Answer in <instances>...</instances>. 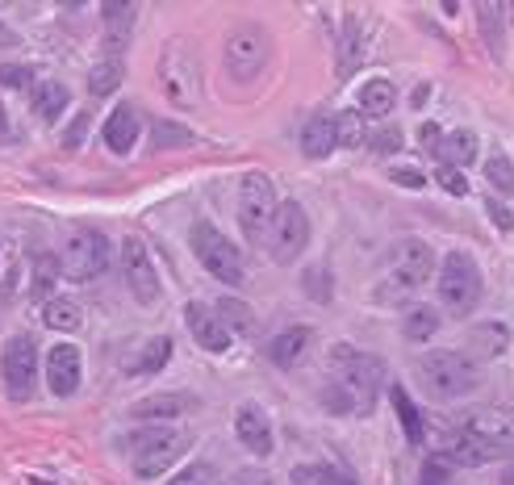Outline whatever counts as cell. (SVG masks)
I'll return each mask as SVG.
<instances>
[{
  "mask_svg": "<svg viewBox=\"0 0 514 485\" xmlns=\"http://www.w3.org/2000/svg\"><path fill=\"white\" fill-rule=\"evenodd\" d=\"M326 368H331V385H326L322 402L335 414H372L385 381V364L368 352H356L352 343H335Z\"/></svg>",
  "mask_w": 514,
  "mask_h": 485,
  "instance_id": "1",
  "label": "cell"
},
{
  "mask_svg": "<svg viewBox=\"0 0 514 485\" xmlns=\"http://www.w3.org/2000/svg\"><path fill=\"white\" fill-rule=\"evenodd\" d=\"M418 381H423V389L435 402H456V398H469L481 385V368L469 352L439 348L418 360Z\"/></svg>",
  "mask_w": 514,
  "mask_h": 485,
  "instance_id": "2",
  "label": "cell"
},
{
  "mask_svg": "<svg viewBox=\"0 0 514 485\" xmlns=\"http://www.w3.org/2000/svg\"><path fill=\"white\" fill-rule=\"evenodd\" d=\"M435 272V247L418 235H406L393 243V260H389V276L381 285V302H402V297L418 293Z\"/></svg>",
  "mask_w": 514,
  "mask_h": 485,
  "instance_id": "3",
  "label": "cell"
},
{
  "mask_svg": "<svg viewBox=\"0 0 514 485\" xmlns=\"http://www.w3.org/2000/svg\"><path fill=\"white\" fill-rule=\"evenodd\" d=\"M109 256H113V247L109 239L101 235V230H92V226H72L63 235L59 243V272L67 276V281H97V276L109 268Z\"/></svg>",
  "mask_w": 514,
  "mask_h": 485,
  "instance_id": "4",
  "label": "cell"
},
{
  "mask_svg": "<svg viewBox=\"0 0 514 485\" xmlns=\"http://www.w3.org/2000/svg\"><path fill=\"white\" fill-rule=\"evenodd\" d=\"M189 448V435L180 427H143L130 435V465L138 477H163Z\"/></svg>",
  "mask_w": 514,
  "mask_h": 485,
  "instance_id": "5",
  "label": "cell"
},
{
  "mask_svg": "<svg viewBox=\"0 0 514 485\" xmlns=\"http://www.w3.org/2000/svg\"><path fill=\"white\" fill-rule=\"evenodd\" d=\"M159 84H163V97H168L176 109H193L201 101V59L184 38L168 42V51H163Z\"/></svg>",
  "mask_w": 514,
  "mask_h": 485,
  "instance_id": "6",
  "label": "cell"
},
{
  "mask_svg": "<svg viewBox=\"0 0 514 485\" xmlns=\"http://www.w3.org/2000/svg\"><path fill=\"white\" fill-rule=\"evenodd\" d=\"M485 293V281H481V268L469 251H448L443 256V268H439V302L443 310L452 314H473L477 302Z\"/></svg>",
  "mask_w": 514,
  "mask_h": 485,
  "instance_id": "7",
  "label": "cell"
},
{
  "mask_svg": "<svg viewBox=\"0 0 514 485\" xmlns=\"http://www.w3.org/2000/svg\"><path fill=\"white\" fill-rule=\"evenodd\" d=\"M189 243H193L197 260L205 264V272H209V276H218V281H222V285H230V289H243V285H247L243 251H239L235 243H230L214 222H197V226H193V235H189Z\"/></svg>",
  "mask_w": 514,
  "mask_h": 485,
  "instance_id": "8",
  "label": "cell"
},
{
  "mask_svg": "<svg viewBox=\"0 0 514 485\" xmlns=\"http://www.w3.org/2000/svg\"><path fill=\"white\" fill-rule=\"evenodd\" d=\"M272 55V34L264 26H239V30H230L226 34V46H222V63H226V72L230 80H255L264 72V63Z\"/></svg>",
  "mask_w": 514,
  "mask_h": 485,
  "instance_id": "9",
  "label": "cell"
},
{
  "mask_svg": "<svg viewBox=\"0 0 514 485\" xmlns=\"http://www.w3.org/2000/svg\"><path fill=\"white\" fill-rule=\"evenodd\" d=\"M276 218V193L264 172H247L239 184V226L247 243L268 239V226Z\"/></svg>",
  "mask_w": 514,
  "mask_h": 485,
  "instance_id": "10",
  "label": "cell"
},
{
  "mask_svg": "<svg viewBox=\"0 0 514 485\" xmlns=\"http://www.w3.org/2000/svg\"><path fill=\"white\" fill-rule=\"evenodd\" d=\"M268 247L276 264H293L306 256L310 247V214L301 210V201H285L276 205V218L268 226Z\"/></svg>",
  "mask_w": 514,
  "mask_h": 485,
  "instance_id": "11",
  "label": "cell"
},
{
  "mask_svg": "<svg viewBox=\"0 0 514 485\" xmlns=\"http://www.w3.org/2000/svg\"><path fill=\"white\" fill-rule=\"evenodd\" d=\"M122 281H126V289L134 293V302H143V306H155L159 293H163L159 268H155V260H151V251H147L143 239H134V235L122 243Z\"/></svg>",
  "mask_w": 514,
  "mask_h": 485,
  "instance_id": "12",
  "label": "cell"
},
{
  "mask_svg": "<svg viewBox=\"0 0 514 485\" xmlns=\"http://www.w3.org/2000/svg\"><path fill=\"white\" fill-rule=\"evenodd\" d=\"M0 368H5V389L13 402H30L34 394V381H38V348L30 335H13L5 343V360H0Z\"/></svg>",
  "mask_w": 514,
  "mask_h": 485,
  "instance_id": "13",
  "label": "cell"
},
{
  "mask_svg": "<svg viewBox=\"0 0 514 485\" xmlns=\"http://www.w3.org/2000/svg\"><path fill=\"white\" fill-rule=\"evenodd\" d=\"M84 381V356L76 343H59V348L46 352V389L55 398H72Z\"/></svg>",
  "mask_w": 514,
  "mask_h": 485,
  "instance_id": "14",
  "label": "cell"
},
{
  "mask_svg": "<svg viewBox=\"0 0 514 485\" xmlns=\"http://www.w3.org/2000/svg\"><path fill=\"white\" fill-rule=\"evenodd\" d=\"M460 431L489 444V448H498V452H514V410L510 406H485Z\"/></svg>",
  "mask_w": 514,
  "mask_h": 485,
  "instance_id": "15",
  "label": "cell"
},
{
  "mask_svg": "<svg viewBox=\"0 0 514 485\" xmlns=\"http://www.w3.org/2000/svg\"><path fill=\"white\" fill-rule=\"evenodd\" d=\"M184 327H189V335L197 339V348L205 352H226L230 348V331L222 327V318L214 306H205V302H189L184 306Z\"/></svg>",
  "mask_w": 514,
  "mask_h": 485,
  "instance_id": "16",
  "label": "cell"
},
{
  "mask_svg": "<svg viewBox=\"0 0 514 485\" xmlns=\"http://www.w3.org/2000/svg\"><path fill=\"white\" fill-rule=\"evenodd\" d=\"M235 435L239 444L255 456H272L276 452V431H272V419L260 410V406H239L235 414Z\"/></svg>",
  "mask_w": 514,
  "mask_h": 485,
  "instance_id": "17",
  "label": "cell"
},
{
  "mask_svg": "<svg viewBox=\"0 0 514 485\" xmlns=\"http://www.w3.org/2000/svg\"><path fill=\"white\" fill-rule=\"evenodd\" d=\"M494 456H506V452H498V448H489V444H481V440H473V435H452L448 444L439 448V460L443 465H460V469H477V465H489Z\"/></svg>",
  "mask_w": 514,
  "mask_h": 485,
  "instance_id": "18",
  "label": "cell"
},
{
  "mask_svg": "<svg viewBox=\"0 0 514 485\" xmlns=\"http://www.w3.org/2000/svg\"><path fill=\"white\" fill-rule=\"evenodd\" d=\"M439 159V168H469L477 159V134L473 130H452V134H439V143L431 151Z\"/></svg>",
  "mask_w": 514,
  "mask_h": 485,
  "instance_id": "19",
  "label": "cell"
},
{
  "mask_svg": "<svg viewBox=\"0 0 514 485\" xmlns=\"http://www.w3.org/2000/svg\"><path fill=\"white\" fill-rule=\"evenodd\" d=\"M138 130H143V126H138V109L134 105H118L109 113V122H105V147L126 155L138 143Z\"/></svg>",
  "mask_w": 514,
  "mask_h": 485,
  "instance_id": "20",
  "label": "cell"
},
{
  "mask_svg": "<svg viewBox=\"0 0 514 485\" xmlns=\"http://www.w3.org/2000/svg\"><path fill=\"white\" fill-rule=\"evenodd\" d=\"M339 147V134H335V118H326V113H314V118L301 126V151L310 159H326Z\"/></svg>",
  "mask_w": 514,
  "mask_h": 485,
  "instance_id": "21",
  "label": "cell"
},
{
  "mask_svg": "<svg viewBox=\"0 0 514 485\" xmlns=\"http://www.w3.org/2000/svg\"><path fill=\"white\" fill-rule=\"evenodd\" d=\"M126 80V59L118 51H109L105 59L92 63V72H88V92L92 97H113V92L122 88Z\"/></svg>",
  "mask_w": 514,
  "mask_h": 485,
  "instance_id": "22",
  "label": "cell"
},
{
  "mask_svg": "<svg viewBox=\"0 0 514 485\" xmlns=\"http://www.w3.org/2000/svg\"><path fill=\"white\" fill-rule=\"evenodd\" d=\"M310 327H289V331H280L272 343H268V360L276 364V368H293L301 356H306V348H310Z\"/></svg>",
  "mask_w": 514,
  "mask_h": 485,
  "instance_id": "23",
  "label": "cell"
},
{
  "mask_svg": "<svg viewBox=\"0 0 514 485\" xmlns=\"http://www.w3.org/2000/svg\"><path fill=\"white\" fill-rule=\"evenodd\" d=\"M67 101H72V92H67L63 80H38L34 84V113L42 122H59Z\"/></svg>",
  "mask_w": 514,
  "mask_h": 485,
  "instance_id": "24",
  "label": "cell"
},
{
  "mask_svg": "<svg viewBox=\"0 0 514 485\" xmlns=\"http://www.w3.org/2000/svg\"><path fill=\"white\" fill-rule=\"evenodd\" d=\"M42 322L51 331H80L84 327V310L76 297H51V302H42Z\"/></svg>",
  "mask_w": 514,
  "mask_h": 485,
  "instance_id": "25",
  "label": "cell"
},
{
  "mask_svg": "<svg viewBox=\"0 0 514 485\" xmlns=\"http://www.w3.org/2000/svg\"><path fill=\"white\" fill-rule=\"evenodd\" d=\"M510 348V327L506 322H481L469 331V356H502Z\"/></svg>",
  "mask_w": 514,
  "mask_h": 485,
  "instance_id": "26",
  "label": "cell"
},
{
  "mask_svg": "<svg viewBox=\"0 0 514 485\" xmlns=\"http://www.w3.org/2000/svg\"><path fill=\"white\" fill-rule=\"evenodd\" d=\"M189 406H193L189 394H151L143 402H134L130 414L134 419H176V414H184Z\"/></svg>",
  "mask_w": 514,
  "mask_h": 485,
  "instance_id": "27",
  "label": "cell"
},
{
  "mask_svg": "<svg viewBox=\"0 0 514 485\" xmlns=\"http://www.w3.org/2000/svg\"><path fill=\"white\" fill-rule=\"evenodd\" d=\"M439 310L435 306H410L406 314H402V335L410 339V343H427V339H435V331H439Z\"/></svg>",
  "mask_w": 514,
  "mask_h": 485,
  "instance_id": "28",
  "label": "cell"
},
{
  "mask_svg": "<svg viewBox=\"0 0 514 485\" xmlns=\"http://www.w3.org/2000/svg\"><path fill=\"white\" fill-rule=\"evenodd\" d=\"M393 105H397L393 80H368L360 88V109L368 113V118H385V113H393Z\"/></svg>",
  "mask_w": 514,
  "mask_h": 485,
  "instance_id": "29",
  "label": "cell"
},
{
  "mask_svg": "<svg viewBox=\"0 0 514 485\" xmlns=\"http://www.w3.org/2000/svg\"><path fill=\"white\" fill-rule=\"evenodd\" d=\"M389 394H393V406H397V419H402V427H406V440L410 444H423V414H418V406L410 402V394H406V389L402 385H393L389 389Z\"/></svg>",
  "mask_w": 514,
  "mask_h": 485,
  "instance_id": "30",
  "label": "cell"
},
{
  "mask_svg": "<svg viewBox=\"0 0 514 485\" xmlns=\"http://www.w3.org/2000/svg\"><path fill=\"white\" fill-rule=\"evenodd\" d=\"M293 485H360V481H352L343 469H331V465H297Z\"/></svg>",
  "mask_w": 514,
  "mask_h": 485,
  "instance_id": "31",
  "label": "cell"
},
{
  "mask_svg": "<svg viewBox=\"0 0 514 485\" xmlns=\"http://www.w3.org/2000/svg\"><path fill=\"white\" fill-rule=\"evenodd\" d=\"M485 176H489V189H494V193L514 197V164H510L506 151H494L485 159Z\"/></svg>",
  "mask_w": 514,
  "mask_h": 485,
  "instance_id": "32",
  "label": "cell"
},
{
  "mask_svg": "<svg viewBox=\"0 0 514 485\" xmlns=\"http://www.w3.org/2000/svg\"><path fill=\"white\" fill-rule=\"evenodd\" d=\"M218 310V318H222V327L230 331V327H235V331H251L255 327V318H251V306L247 302H235V297H222V302L214 306Z\"/></svg>",
  "mask_w": 514,
  "mask_h": 485,
  "instance_id": "33",
  "label": "cell"
},
{
  "mask_svg": "<svg viewBox=\"0 0 514 485\" xmlns=\"http://www.w3.org/2000/svg\"><path fill=\"white\" fill-rule=\"evenodd\" d=\"M101 17H105L109 38L118 42V38H126L130 26H134V5H118V0H109V5H101Z\"/></svg>",
  "mask_w": 514,
  "mask_h": 485,
  "instance_id": "34",
  "label": "cell"
},
{
  "mask_svg": "<svg viewBox=\"0 0 514 485\" xmlns=\"http://www.w3.org/2000/svg\"><path fill=\"white\" fill-rule=\"evenodd\" d=\"M151 143H155V151H176V147H189V143H193V130H184V126H176V122H155V130H151Z\"/></svg>",
  "mask_w": 514,
  "mask_h": 485,
  "instance_id": "35",
  "label": "cell"
},
{
  "mask_svg": "<svg viewBox=\"0 0 514 485\" xmlns=\"http://www.w3.org/2000/svg\"><path fill=\"white\" fill-rule=\"evenodd\" d=\"M55 276H59V260L42 256L38 268H34V293L42 297V302H51V297H55Z\"/></svg>",
  "mask_w": 514,
  "mask_h": 485,
  "instance_id": "36",
  "label": "cell"
},
{
  "mask_svg": "<svg viewBox=\"0 0 514 485\" xmlns=\"http://www.w3.org/2000/svg\"><path fill=\"white\" fill-rule=\"evenodd\" d=\"M168 360H172V339L159 335V339L147 343V356H143V364H138V373H159Z\"/></svg>",
  "mask_w": 514,
  "mask_h": 485,
  "instance_id": "37",
  "label": "cell"
},
{
  "mask_svg": "<svg viewBox=\"0 0 514 485\" xmlns=\"http://www.w3.org/2000/svg\"><path fill=\"white\" fill-rule=\"evenodd\" d=\"M168 485H218V473H214V465H189V469H180Z\"/></svg>",
  "mask_w": 514,
  "mask_h": 485,
  "instance_id": "38",
  "label": "cell"
},
{
  "mask_svg": "<svg viewBox=\"0 0 514 485\" xmlns=\"http://www.w3.org/2000/svg\"><path fill=\"white\" fill-rule=\"evenodd\" d=\"M356 21H347V34H343V63H339V72L343 76H352V67H356V59H364V46H356Z\"/></svg>",
  "mask_w": 514,
  "mask_h": 485,
  "instance_id": "39",
  "label": "cell"
},
{
  "mask_svg": "<svg viewBox=\"0 0 514 485\" xmlns=\"http://www.w3.org/2000/svg\"><path fill=\"white\" fill-rule=\"evenodd\" d=\"M335 134H339V147H360V118L356 113H339Z\"/></svg>",
  "mask_w": 514,
  "mask_h": 485,
  "instance_id": "40",
  "label": "cell"
},
{
  "mask_svg": "<svg viewBox=\"0 0 514 485\" xmlns=\"http://www.w3.org/2000/svg\"><path fill=\"white\" fill-rule=\"evenodd\" d=\"M435 180H439V189H443V193H452V197H469V180H464V172H460V168H439V172H435Z\"/></svg>",
  "mask_w": 514,
  "mask_h": 485,
  "instance_id": "41",
  "label": "cell"
},
{
  "mask_svg": "<svg viewBox=\"0 0 514 485\" xmlns=\"http://www.w3.org/2000/svg\"><path fill=\"white\" fill-rule=\"evenodd\" d=\"M306 293L314 297V302H331V272H326V268H310L306 272Z\"/></svg>",
  "mask_w": 514,
  "mask_h": 485,
  "instance_id": "42",
  "label": "cell"
},
{
  "mask_svg": "<svg viewBox=\"0 0 514 485\" xmlns=\"http://www.w3.org/2000/svg\"><path fill=\"white\" fill-rule=\"evenodd\" d=\"M368 143H372V151H377V155H397V151H402V130H397V126L389 130V126H385V130L372 134Z\"/></svg>",
  "mask_w": 514,
  "mask_h": 485,
  "instance_id": "43",
  "label": "cell"
},
{
  "mask_svg": "<svg viewBox=\"0 0 514 485\" xmlns=\"http://www.w3.org/2000/svg\"><path fill=\"white\" fill-rule=\"evenodd\" d=\"M226 485H276V477L264 473V469H239Z\"/></svg>",
  "mask_w": 514,
  "mask_h": 485,
  "instance_id": "44",
  "label": "cell"
},
{
  "mask_svg": "<svg viewBox=\"0 0 514 485\" xmlns=\"http://www.w3.org/2000/svg\"><path fill=\"white\" fill-rule=\"evenodd\" d=\"M26 80H30V67H17V63L0 67V84L5 88H26Z\"/></svg>",
  "mask_w": 514,
  "mask_h": 485,
  "instance_id": "45",
  "label": "cell"
},
{
  "mask_svg": "<svg viewBox=\"0 0 514 485\" xmlns=\"http://www.w3.org/2000/svg\"><path fill=\"white\" fill-rule=\"evenodd\" d=\"M393 184H402V189H427V176L414 172V168H397L393 172Z\"/></svg>",
  "mask_w": 514,
  "mask_h": 485,
  "instance_id": "46",
  "label": "cell"
},
{
  "mask_svg": "<svg viewBox=\"0 0 514 485\" xmlns=\"http://www.w3.org/2000/svg\"><path fill=\"white\" fill-rule=\"evenodd\" d=\"M443 477H448V465H443L439 456H431V460H427V469H423V485H439Z\"/></svg>",
  "mask_w": 514,
  "mask_h": 485,
  "instance_id": "47",
  "label": "cell"
},
{
  "mask_svg": "<svg viewBox=\"0 0 514 485\" xmlns=\"http://www.w3.org/2000/svg\"><path fill=\"white\" fill-rule=\"evenodd\" d=\"M489 218H494V222H498L502 230H510V226H514V214L506 210L502 201H494V197H489Z\"/></svg>",
  "mask_w": 514,
  "mask_h": 485,
  "instance_id": "48",
  "label": "cell"
},
{
  "mask_svg": "<svg viewBox=\"0 0 514 485\" xmlns=\"http://www.w3.org/2000/svg\"><path fill=\"white\" fill-rule=\"evenodd\" d=\"M84 130H88V113H80V118L72 122V130H67V147H80V138H84Z\"/></svg>",
  "mask_w": 514,
  "mask_h": 485,
  "instance_id": "49",
  "label": "cell"
},
{
  "mask_svg": "<svg viewBox=\"0 0 514 485\" xmlns=\"http://www.w3.org/2000/svg\"><path fill=\"white\" fill-rule=\"evenodd\" d=\"M418 143H423V151H435V143H439V126H418Z\"/></svg>",
  "mask_w": 514,
  "mask_h": 485,
  "instance_id": "50",
  "label": "cell"
},
{
  "mask_svg": "<svg viewBox=\"0 0 514 485\" xmlns=\"http://www.w3.org/2000/svg\"><path fill=\"white\" fill-rule=\"evenodd\" d=\"M502 485H514V465H510V469L502 473Z\"/></svg>",
  "mask_w": 514,
  "mask_h": 485,
  "instance_id": "51",
  "label": "cell"
},
{
  "mask_svg": "<svg viewBox=\"0 0 514 485\" xmlns=\"http://www.w3.org/2000/svg\"><path fill=\"white\" fill-rule=\"evenodd\" d=\"M0 134H5V109H0Z\"/></svg>",
  "mask_w": 514,
  "mask_h": 485,
  "instance_id": "52",
  "label": "cell"
}]
</instances>
